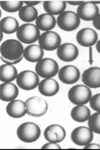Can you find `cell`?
Wrapping results in <instances>:
<instances>
[{
    "label": "cell",
    "mask_w": 100,
    "mask_h": 150,
    "mask_svg": "<svg viewBox=\"0 0 100 150\" xmlns=\"http://www.w3.org/2000/svg\"><path fill=\"white\" fill-rule=\"evenodd\" d=\"M66 2L72 5V6H78L84 3V1H66Z\"/></svg>",
    "instance_id": "cell-34"
},
{
    "label": "cell",
    "mask_w": 100,
    "mask_h": 150,
    "mask_svg": "<svg viewBox=\"0 0 100 150\" xmlns=\"http://www.w3.org/2000/svg\"><path fill=\"white\" fill-rule=\"evenodd\" d=\"M0 5H1V8L6 12H19L24 5V1H5L3 0Z\"/></svg>",
    "instance_id": "cell-27"
},
{
    "label": "cell",
    "mask_w": 100,
    "mask_h": 150,
    "mask_svg": "<svg viewBox=\"0 0 100 150\" xmlns=\"http://www.w3.org/2000/svg\"><path fill=\"white\" fill-rule=\"evenodd\" d=\"M66 7V1H45L44 9L47 11V14L49 15H59L65 12Z\"/></svg>",
    "instance_id": "cell-22"
},
{
    "label": "cell",
    "mask_w": 100,
    "mask_h": 150,
    "mask_svg": "<svg viewBox=\"0 0 100 150\" xmlns=\"http://www.w3.org/2000/svg\"><path fill=\"white\" fill-rule=\"evenodd\" d=\"M44 57V50L39 45L31 44L24 50V58L29 62H38Z\"/></svg>",
    "instance_id": "cell-20"
},
{
    "label": "cell",
    "mask_w": 100,
    "mask_h": 150,
    "mask_svg": "<svg viewBox=\"0 0 100 150\" xmlns=\"http://www.w3.org/2000/svg\"><path fill=\"white\" fill-rule=\"evenodd\" d=\"M82 81L85 85L89 88H99L100 87V68L91 67L86 70L81 77Z\"/></svg>",
    "instance_id": "cell-13"
},
{
    "label": "cell",
    "mask_w": 100,
    "mask_h": 150,
    "mask_svg": "<svg viewBox=\"0 0 100 150\" xmlns=\"http://www.w3.org/2000/svg\"><path fill=\"white\" fill-rule=\"evenodd\" d=\"M58 78L61 81L66 84H72L79 80L80 71L75 66L66 65L59 70Z\"/></svg>",
    "instance_id": "cell-11"
},
{
    "label": "cell",
    "mask_w": 100,
    "mask_h": 150,
    "mask_svg": "<svg viewBox=\"0 0 100 150\" xmlns=\"http://www.w3.org/2000/svg\"><path fill=\"white\" fill-rule=\"evenodd\" d=\"M90 106L96 112H100V93L95 94L90 99Z\"/></svg>",
    "instance_id": "cell-29"
},
{
    "label": "cell",
    "mask_w": 100,
    "mask_h": 150,
    "mask_svg": "<svg viewBox=\"0 0 100 150\" xmlns=\"http://www.w3.org/2000/svg\"><path fill=\"white\" fill-rule=\"evenodd\" d=\"M25 103L27 106V114L33 117L43 116L45 115L48 108L47 101L41 97H30Z\"/></svg>",
    "instance_id": "cell-6"
},
{
    "label": "cell",
    "mask_w": 100,
    "mask_h": 150,
    "mask_svg": "<svg viewBox=\"0 0 100 150\" xmlns=\"http://www.w3.org/2000/svg\"><path fill=\"white\" fill-rule=\"evenodd\" d=\"M18 96V88L12 82H3L0 86V98L5 102L16 100Z\"/></svg>",
    "instance_id": "cell-18"
},
{
    "label": "cell",
    "mask_w": 100,
    "mask_h": 150,
    "mask_svg": "<svg viewBox=\"0 0 100 150\" xmlns=\"http://www.w3.org/2000/svg\"><path fill=\"white\" fill-rule=\"evenodd\" d=\"M6 112L13 118H20L27 114L26 103L20 100H14L9 102L6 105Z\"/></svg>",
    "instance_id": "cell-19"
},
{
    "label": "cell",
    "mask_w": 100,
    "mask_h": 150,
    "mask_svg": "<svg viewBox=\"0 0 100 150\" xmlns=\"http://www.w3.org/2000/svg\"><path fill=\"white\" fill-rule=\"evenodd\" d=\"M58 64L53 59H42L36 65V72L38 76L45 79H51L58 73Z\"/></svg>",
    "instance_id": "cell-5"
},
{
    "label": "cell",
    "mask_w": 100,
    "mask_h": 150,
    "mask_svg": "<svg viewBox=\"0 0 100 150\" xmlns=\"http://www.w3.org/2000/svg\"><path fill=\"white\" fill-rule=\"evenodd\" d=\"M93 62V59H92V47L89 48V63L92 64Z\"/></svg>",
    "instance_id": "cell-35"
},
{
    "label": "cell",
    "mask_w": 100,
    "mask_h": 150,
    "mask_svg": "<svg viewBox=\"0 0 100 150\" xmlns=\"http://www.w3.org/2000/svg\"><path fill=\"white\" fill-rule=\"evenodd\" d=\"M38 43L45 50H55L61 45V38L57 32L47 31L40 35Z\"/></svg>",
    "instance_id": "cell-10"
},
{
    "label": "cell",
    "mask_w": 100,
    "mask_h": 150,
    "mask_svg": "<svg viewBox=\"0 0 100 150\" xmlns=\"http://www.w3.org/2000/svg\"><path fill=\"white\" fill-rule=\"evenodd\" d=\"M40 128L35 123H24L18 126L17 130V136L20 141L25 143H33L40 137Z\"/></svg>",
    "instance_id": "cell-2"
},
{
    "label": "cell",
    "mask_w": 100,
    "mask_h": 150,
    "mask_svg": "<svg viewBox=\"0 0 100 150\" xmlns=\"http://www.w3.org/2000/svg\"><path fill=\"white\" fill-rule=\"evenodd\" d=\"M43 149H47V148H57V149H60V146L58 145V143H53V142H48V144H45L42 146Z\"/></svg>",
    "instance_id": "cell-30"
},
{
    "label": "cell",
    "mask_w": 100,
    "mask_h": 150,
    "mask_svg": "<svg viewBox=\"0 0 100 150\" xmlns=\"http://www.w3.org/2000/svg\"><path fill=\"white\" fill-rule=\"evenodd\" d=\"M3 32H1V36H0V38H1V39H0V40H3Z\"/></svg>",
    "instance_id": "cell-37"
},
{
    "label": "cell",
    "mask_w": 100,
    "mask_h": 150,
    "mask_svg": "<svg viewBox=\"0 0 100 150\" xmlns=\"http://www.w3.org/2000/svg\"><path fill=\"white\" fill-rule=\"evenodd\" d=\"M70 115L74 121L78 123L88 121V119L91 115L89 109L85 105H76L72 109Z\"/></svg>",
    "instance_id": "cell-24"
},
{
    "label": "cell",
    "mask_w": 100,
    "mask_h": 150,
    "mask_svg": "<svg viewBox=\"0 0 100 150\" xmlns=\"http://www.w3.org/2000/svg\"><path fill=\"white\" fill-rule=\"evenodd\" d=\"M85 148H87V149H89V148H100V146L99 145H97V144H87L85 146Z\"/></svg>",
    "instance_id": "cell-33"
},
{
    "label": "cell",
    "mask_w": 100,
    "mask_h": 150,
    "mask_svg": "<svg viewBox=\"0 0 100 150\" xmlns=\"http://www.w3.org/2000/svg\"><path fill=\"white\" fill-rule=\"evenodd\" d=\"M99 14V8L92 2H84L76 9V15L80 19L91 21Z\"/></svg>",
    "instance_id": "cell-12"
},
{
    "label": "cell",
    "mask_w": 100,
    "mask_h": 150,
    "mask_svg": "<svg viewBox=\"0 0 100 150\" xmlns=\"http://www.w3.org/2000/svg\"><path fill=\"white\" fill-rule=\"evenodd\" d=\"M17 71L11 64H5L0 67V80L3 82H11L17 78Z\"/></svg>",
    "instance_id": "cell-23"
},
{
    "label": "cell",
    "mask_w": 100,
    "mask_h": 150,
    "mask_svg": "<svg viewBox=\"0 0 100 150\" xmlns=\"http://www.w3.org/2000/svg\"><path fill=\"white\" fill-rule=\"evenodd\" d=\"M38 91L44 96H54L59 91V84L52 78L44 79L38 84Z\"/></svg>",
    "instance_id": "cell-17"
},
{
    "label": "cell",
    "mask_w": 100,
    "mask_h": 150,
    "mask_svg": "<svg viewBox=\"0 0 100 150\" xmlns=\"http://www.w3.org/2000/svg\"><path fill=\"white\" fill-rule=\"evenodd\" d=\"M94 139V134L90 128L85 126H79L75 128L72 133H71V140L73 141V143L85 146L86 145L91 143Z\"/></svg>",
    "instance_id": "cell-9"
},
{
    "label": "cell",
    "mask_w": 100,
    "mask_h": 150,
    "mask_svg": "<svg viewBox=\"0 0 100 150\" xmlns=\"http://www.w3.org/2000/svg\"><path fill=\"white\" fill-rule=\"evenodd\" d=\"M40 31L36 25L34 24H23L19 27L17 31V38L22 43L32 44L39 40Z\"/></svg>",
    "instance_id": "cell-4"
},
{
    "label": "cell",
    "mask_w": 100,
    "mask_h": 150,
    "mask_svg": "<svg viewBox=\"0 0 100 150\" xmlns=\"http://www.w3.org/2000/svg\"><path fill=\"white\" fill-rule=\"evenodd\" d=\"M88 126L93 133L100 134V112H97L88 119Z\"/></svg>",
    "instance_id": "cell-28"
},
{
    "label": "cell",
    "mask_w": 100,
    "mask_h": 150,
    "mask_svg": "<svg viewBox=\"0 0 100 150\" xmlns=\"http://www.w3.org/2000/svg\"><path fill=\"white\" fill-rule=\"evenodd\" d=\"M24 47L22 42L16 40H7L1 44V56L6 59L16 61L24 56Z\"/></svg>",
    "instance_id": "cell-1"
},
{
    "label": "cell",
    "mask_w": 100,
    "mask_h": 150,
    "mask_svg": "<svg viewBox=\"0 0 100 150\" xmlns=\"http://www.w3.org/2000/svg\"><path fill=\"white\" fill-rule=\"evenodd\" d=\"M39 78L36 72L32 71H21L17 78V83L18 87L25 91H31L39 84Z\"/></svg>",
    "instance_id": "cell-8"
},
{
    "label": "cell",
    "mask_w": 100,
    "mask_h": 150,
    "mask_svg": "<svg viewBox=\"0 0 100 150\" xmlns=\"http://www.w3.org/2000/svg\"><path fill=\"white\" fill-rule=\"evenodd\" d=\"M57 19L49 14H41L36 20V26L42 31H50L56 27Z\"/></svg>",
    "instance_id": "cell-21"
},
{
    "label": "cell",
    "mask_w": 100,
    "mask_h": 150,
    "mask_svg": "<svg viewBox=\"0 0 100 150\" xmlns=\"http://www.w3.org/2000/svg\"><path fill=\"white\" fill-rule=\"evenodd\" d=\"M57 26L64 31H73L80 25V18L72 11H65L57 18Z\"/></svg>",
    "instance_id": "cell-7"
},
{
    "label": "cell",
    "mask_w": 100,
    "mask_h": 150,
    "mask_svg": "<svg viewBox=\"0 0 100 150\" xmlns=\"http://www.w3.org/2000/svg\"><path fill=\"white\" fill-rule=\"evenodd\" d=\"M44 137L48 142L60 143L66 137V130L59 125H50L45 129Z\"/></svg>",
    "instance_id": "cell-14"
},
{
    "label": "cell",
    "mask_w": 100,
    "mask_h": 150,
    "mask_svg": "<svg viewBox=\"0 0 100 150\" xmlns=\"http://www.w3.org/2000/svg\"><path fill=\"white\" fill-rule=\"evenodd\" d=\"M78 49L71 43H64L57 49V57L63 62H73L78 57Z\"/></svg>",
    "instance_id": "cell-16"
},
{
    "label": "cell",
    "mask_w": 100,
    "mask_h": 150,
    "mask_svg": "<svg viewBox=\"0 0 100 150\" xmlns=\"http://www.w3.org/2000/svg\"><path fill=\"white\" fill-rule=\"evenodd\" d=\"M18 16L22 21L27 22V23L36 20V18H38L37 10L34 6H23L18 12Z\"/></svg>",
    "instance_id": "cell-26"
},
{
    "label": "cell",
    "mask_w": 100,
    "mask_h": 150,
    "mask_svg": "<svg viewBox=\"0 0 100 150\" xmlns=\"http://www.w3.org/2000/svg\"><path fill=\"white\" fill-rule=\"evenodd\" d=\"M24 3L26 4V6H34L36 5H38L40 3V1H24Z\"/></svg>",
    "instance_id": "cell-32"
},
{
    "label": "cell",
    "mask_w": 100,
    "mask_h": 150,
    "mask_svg": "<svg viewBox=\"0 0 100 150\" xmlns=\"http://www.w3.org/2000/svg\"><path fill=\"white\" fill-rule=\"evenodd\" d=\"M0 28L1 32L6 34H13L17 31L19 28L18 21L11 17H6L1 19L0 22Z\"/></svg>",
    "instance_id": "cell-25"
},
{
    "label": "cell",
    "mask_w": 100,
    "mask_h": 150,
    "mask_svg": "<svg viewBox=\"0 0 100 150\" xmlns=\"http://www.w3.org/2000/svg\"><path fill=\"white\" fill-rule=\"evenodd\" d=\"M68 99L76 105H84L90 102L92 93L89 87L86 85H76L68 91Z\"/></svg>",
    "instance_id": "cell-3"
},
{
    "label": "cell",
    "mask_w": 100,
    "mask_h": 150,
    "mask_svg": "<svg viewBox=\"0 0 100 150\" xmlns=\"http://www.w3.org/2000/svg\"><path fill=\"white\" fill-rule=\"evenodd\" d=\"M96 48H97V50L98 51V53H100V40H98V41L97 42Z\"/></svg>",
    "instance_id": "cell-36"
},
{
    "label": "cell",
    "mask_w": 100,
    "mask_h": 150,
    "mask_svg": "<svg viewBox=\"0 0 100 150\" xmlns=\"http://www.w3.org/2000/svg\"><path fill=\"white\" fill-rule=\"evenodd\" d=\"M97 33L91 28H83L76 34V41L83 47H92L97 42Z\"/></svg>",
    "instance_id": "cell-15"
},
{
    "label": "cell",
    "mask_w": 100,
    "mask_h": 150,
    "mask_svg": "<svg viewBox=\"0 0 100 150\" xmlns=\"http://www.w3.org/2000/svg\"><path fill=\"white\" fill-rule=\"evenodd\" d=\"M93 25H94V27L97 29L100 30V14H98L97 16L94 18V20H93Z\"/></svg>",
    "instance_id": "cell-31"
}]
</instances>
